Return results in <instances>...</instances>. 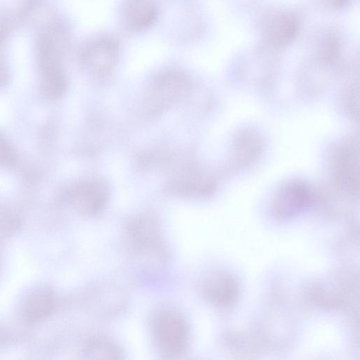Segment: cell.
<instances>
[{
	"label": "cell",
	"instance_id": "18",
	"mask_svg": "<svg viewBox=\"0 0 360 360\" xmlns=\"http://www.w3.org/2000/svg\"><path fill=\"white\" fill-rule=\"evenodd\" d=\"M330 3L336 7L342 6L347 0H329Z\"/></svg>",
	"mask_w": 360,
	"mask_h": 360
},
{
	"label": "cell",
	"instance_id": "9",
	"mask_svg": "<svg viewBox=\"0 0 360 360\" xmlns=\"http://www.w3.org/2000/svg\"><path fill=\"white\" fill-rule=\"evenodd\" d=\"M123 11L127 25L139 32L153 25L158 15V6L155 0H124Z\"/></svg>",
	"mask_w": 360,
	"mask_h": 360
},
{
	"label": "cell",
	"instance_id": "14",
	"mask_svg": "<svg viewBox=\"0 0 360 360\" xmlns=\"http://www.w3.org/2000/svg\"><path fill=\"white\" fill-rule=\"evenodd\" d=\"M85 354L90 359L120 358V349L110 341L103 339H94L86 345Z\"/></svg>",
	"mask_w": 360,
	"mask_h": 360
},
{
	"label": "cell",
	"instance_id": "5",
	"mask_svg": "<svg viewBox=\"0 0 360 360\" xmlns=\"http://www.w3.org/2000/svg\"><path fill=\"white\" fill-rule=\"evenodd\" d=\"M120 55L117 41L108 36H101L88 41L80 51L82 63L96 74L108 72L117 63Z\"/></svg>",
	"mask_w": 360,
	"mask_h": 360
},
{
	"label": "cell",
	"instance_id": "2",
	"mask_svg": "<svg viewBox=\"0 0 360 360\" xmlns=\"http://www.w3.org/2000/svg\"><path fill=\"white\" fill-rule=\"evenodd\" d=\"M152 332L158 349L165 357H176L186 351L189 330L186 321L180 314L173 311L158 314Z\"/></svg>",
	"mask_w": 360,
	"mask_h": 360
},
{
	"label": "cell",
	"instance_id": "17",
	"mask_svg": "<svg viewBox=\"0 0 360 360\" xmlns=\"http://www.w3.org/2000/svg\"><path fill=\"white\" fill-rule=\"evenodd\" d=\"M3 46L4 43H0V88L6 85L9 79V71L6 62Z\"/></svg>",
	"mask_w": 360,
	"mask_h": 360
},
{
	"label": "cell",
	"instance_id": "13",
	"mask_svg": "<svg viewBox=\"0 0 360 360\" xmlns=\"http://www.w3.org/2000/svg\"><path fill=\"white\" fill-rule=\"evenodd\" d=\"M55 309V300L52 295L44 291L30 294L23 304V313L31 321L46 318Z\"/></svg>",
	"mask_w": 360,
	"mask_h": 360
},
{
	"label": "cell",
	"instance_id": "3",
	"mask_svg": "<svg viewBox=\"0 0 360 360\" xmlns=\"http://www.w3.org/2000/svg\"><path fill=\"white\" fill-rule=\"evenodd\" d=\"M314 202L309 186L300 180H292L283 184L273 198L269 211L278 221L293 219L310 208Z\"/></svg>",
	"mask_w": 360,
	"mask_h": 360
},
{
	"label": "cell",
	"instance_id": "16",
	"mask_svg": "<svg viewBox=\"0 0 360 360\" xmlns=\"http://www.w3.org/2000/svg\"><path fill=\"white\" fill-rule=\"evenodd\" d=\"M323 45L321 49L322 51L321 53L323 59L325 60H330L335 58L338 51L337 42L333 39H329L326 40Z\"/></svg>",
	"mask_w": 360,
	"mask_h": 360
},
{
	"label": "cell",
	"instance_id": "7",
	"mask_svg": "<svg viewBox=\"0 0 360 360\" xmlns=\"http://www.w3.org/2000/svg\"><path fill=\"white\" fill-rule=\"evenodd\" d=\"M108 198L106 188L94 181L78 183L68 192V199L72 207L79 213L91 216L105 208Z\"/></svg>",
	"mask_w": 360,
	"mask_h": 360
},
{
	"label": "cell",
	"instance_id": "4",
	"mask_svg": "<svg viewBox=\"0 0 360 360\" xmlns=\"http://www.w3.org/2000/svg\"><path fill=\"white\" fill-rule=\"evenodd\" d=\"M127 242L131 250L159 260L166 259V249L160 229L154 219L141 216L133 219L127 226Z\"/></svg>",
	"mask_w": 360,
	"mask_h": 360
},
{
	"label": "cell",
	"instance_id": "12",
	"mask_svg": "<svg viewBox=\"0 0 360 360\" xmlns=\"http://www.w3.org/2000/svg\"><path fill=\"white\" fill-rule=\"evenodd\" d=\"M298 23L295 17L285 13L275 17L266 30L268 39L275 46L288 44L294 38L297 31Z\"/></svg>",
	"mask_w": 360,
	"mask_h": 360
},
{
	"label": "cell",
	"instance_id": "15",
	"mask_svg": "<svg viewBox=\"0 0 360 360\" xmlns=\"http://www.w3.org/2000/svg\"><path fill=\"white\" fill-rule=\"evenodd\" d=\"M13 159V151L9 142L0 135V165L10 163Z\"/></svg>",
	"mask_w": 360,
	"mask_h": 360
},
{
	"label": "cell",
	"instance_id": "11",
	"mask_svg": "<svg viewBox=\"0 0 360 360\" xmlns=\"http://www.w3.org/2000/svg\"><path fill=\"white\" fill-rule=\"evenodd\" d=\"M262 150V141L257 133L246 131L237 139L233 148V161L239 167L247 166L257 159Z\"/></svg>",
	"mask_w": 360,
	"mask_h": 360
},
{
	"label": "cell",
	"instance_id": "8",
	"mask_svg": "<svg viewBox=\"0 0 360 360\" xmlns=\"http://www.w3.org/2000/svg\"><path fill=\"white\" fill-rule=\"evenodd\" d=\"M189 88L188 77L176 70L160 73L153 80L150 93L155 103L167 104L183 97Z\"/></svg>",
	"mask_w": 360,
	"mask_h": 360
},
{
	"label": "cell",
	"instance_id": "10",
	"mask_svg": "<svg viewBox=\"0 0 360 360\" xmlns=\"http://www.w3.org/2000/svg\"><path fill=\"white\" fill-rule=\"evenodd\" d=\"M335 161V172L338 181L346 191L354 194L355 188H357V170L354 147L340 148Z\"/></svg>",
	"mask_w": 360,
	"mask_h": 360
},
{
	"label": "cell",
	"instance_id": "6",
	"mask_svg": "<svg viewBox=\"0 0 360 360\" xmlns=\"http://www.w3.org/2000/svg\"><path fill=\"white\" fill-rule=\"evenodd\" d=\"M200 291L204 299L218 308H226L235 304L239 297L240 288L234 276L229 272L216 270L202 279Z\"/></svg>",
	"mask_w": 360,
	"mask_h": 360
},
{
	"label": "cell",
	"instance_id": "1",
	"mask_svg": "<svg viewBox=\"0 0 360 360\" xmlns=\"http://www.w3.org/2000/svg\"><path fill=\"white\" fill-rule=\"evenodd\" d=\"M48 22L37 41L36 52L40 72V92L46 99L54 101L62 97L67 88L60 52L68 43L69 33L67 25L60 18L51 17Z\"/></svg>",
	"mask_w": 360,
	"mask_h": 360
}]
</instances>
